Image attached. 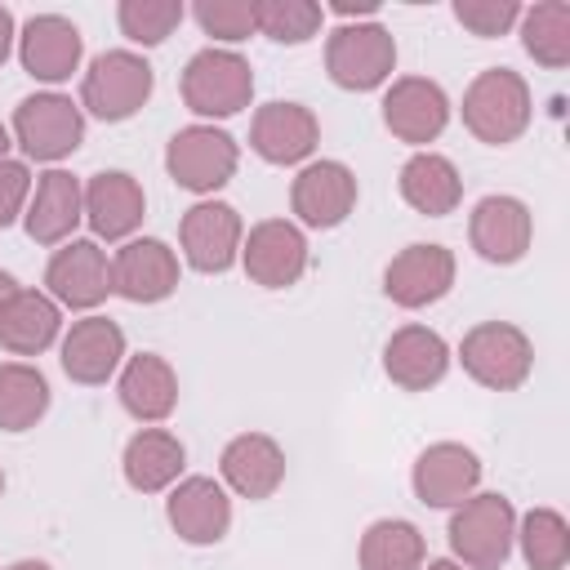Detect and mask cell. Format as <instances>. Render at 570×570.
Returning <instances> with one entry per match:
<instances>
[{"mask_svg":"<svg viewBox=\"0 0 570 570\" xmlns=\"http://www.w3.org/2000/svg\"><path fill=\"white\" fill-rule=\"evenodd\" d=\"M530 236H534V218H530L525 200H517V196H481L472 205L468 240L485 263H499V267L521 263L525 249H530Z\"/></svg>","mask_w":570,"mask_h":570,"instance_id":"4fadbf2b","label":"cell"},{"mask_svg":"<svg viewBox=\"0 0 570 570\" xmlns=\"http://www.w3.org/2000/svg\"><path fill=\"white\" fill-rule=\"evenodd\" d=\"M80 218H85V187L67 169H45L22 214L27 236L36 245H67Z\"/></svg>","mask_w":570,"mask_h":570,"instance_id":"7402d4cb","label":"cell"},{"mask_svg":"<svg viewBox=\"0 0 570 570\" xmlns=\"http://www.w3.org/2000/svg\"><path fill=\"white\" fill-rule=\"evenodd\" d=\"M151 89H156V71L142 53L107 49L89 62V71L80 80V111L116 125V120H129L134 111H142Z\"/></svg>","mask_w":570,"mask_h":570,"instance_id":"3957f363","label":"cell"},{"mask_svg":"<svg viewBox=\"0 0 570 570\" xmlns=\"http://www.w3.org/2000/svg\"><path fill=\"white\" fill-rule=\"evenodd\" d=\"M183 463H187V450L174 432L165 428H142L138 436H129L125 445V481L138 490V494H156V490H169L178 476H183Z\"/></svg>","mask_w":570,"mask_h":570,"instance_id":"f1b7e54d","label":"cell"},{"mask_svg":"<svg viewBox=\"0 0 570 570\" xmlns=\"http://www.w3.org/2000/svg\"><path fill=\"white\" fill-rule=\"evenodd\" d=\"M4 570H53L49 561H36V557H22V561H13V566H4Z\"/></svg>","mask_w":570,"mask_h":570,"instance_id":"b9f144b4","label":"cell"},{"mask_svg":"<svg viewBox=\"0 0 570 570\" xmlns=\"http://www.w3.org/2000/svg\"><path fill=\"white\" fill-rule=\"evenodd\" d=\"M249 4H254V31L276 45H307L325 22V9L312 0H249Z\"/></svg>","mask_w":570,"mask_h":570,"instance_id":"836d02e7","label":"cell"},{"mask_svg":"<svg viewBox=\"0 0 570 570\" xmlns=\"http://www.w3.org/2000/svg\"><path fill=\"white\" fill-rule=\"evenodd\" d=\"M330 13L343 18V22H352V18H356V22H361V18L370 22V18L379 13V4H374V0H356V4H352V0H338V4H330Z\"/></svg>","mask_w":570,"mask_h":570,"instance_id":"f35d334b","label":"cell"},{"mask_svg":"<svg viewBox=\"0 0 570 570\" xmlns=\"http://www.w3.org/2000/svg\"><path fill=\"white\" fill-rule=\"evenodd\" d=\"M178 289V254L156 240V236H138L125 240L111 258V294L129 298V303H165Z\"/></svg>","mask_w":570,"mask_h":570,"instance_id":"9a60e30c","label":"cell"},{"mask_svg":"<svg viewBox=\"0 0 570 570\" xmlns=\"http://www.w3.org/2000/svg\"><path fill=\"white\" fill-rule=\"evenodd\" d=\"M521 45L539 67L561 71L570 62V4L539 0L534 9H521Z\"/></svg>","mask_w":570,"mask_h":570,"instance_id":"1f68e13d","label":"cell"},{"mask_svg":"<svg viewBox=\"0 0 570 570\" xmlns=\"http://www.w3.org/2000/svg\"><path fill=\"white\" fill-rule=\"evenodd\" d=\"M178 240H183V254L196 272H227L236 258H240V240H245V227H240V214L227 205V200H200L183 214V227H178Z\"/></svg>","mask_w":570,"mask_h":570,"instance_id":"5bb4252c","label":"cell"},{"mask_svg":"<svg viewBox=\"0 0 570 570\" xmlns=\"http://www.w3.org/2000/svg\"><path fill=\"white\" fill-rule=\"evenodd\" d=\"M27 200H31V169L27 160H0V232L27 214Z\"/></svg>","mask_w":570,"mask_h":570,"instance_id":"74e56055","label":"cell"},{"mask_svg":"<svg viewBox=\"0 0 570 570\" xmlns=\"http://www.w3.org/2000/svg\"><path fill=\"white\" fill-rule=\"evenodd\" d=\"M517 543L530 570H566L570 561V525L557 508H530L517 521Z\"/></svg>","mask_w":570,"mask_h":570,"instance_id":"d6a6232c","label":"cell"},{"mask_svg":"<svg viewBox=\"0 0 570 570\" xmlns=\"http://www.w3.org/2000/svg\"><path fill=\"white\" fill-rule=\"evenodd\" d=\"M401 200L428 218H445L463 200V178L441 151H414L401 165Z\"/></svg>","mask_w":570,"mask_h":570,"instance_id":"4316f807","label":"cell"},{"mask_svg":"<svg viewBox=\"0 0 570 570\" xmlns=\"http://www.w3.org/2000/svg\"><path fill=\"white\" fill-rule=\"evenodd\" d=\"M454 285V254L436 240L428 245H405L387 267H383V294L396 307H428L445 298Z\"/></svg>","mask_w":570,"mask_h":570,"instance_id":"2e32d148","label":"cell"},{"mask_svg":"<svg viewBox=\"0 0 570 570\" xmlns=\"http://www.w3.org/2000/svg\"><path fill=\"white\" fill-rule=\"evenodd\" d=\"M191 18L200 22L205 36H214L223 45H236V40L254 36V4L249 0H200L191 9Z\"/></svg>","mask_w":570,"mask_h":570,"instance_id":"d590c367","label":"cell"},{"mask_svg":"<svg viewBox=\"0 0 570 570\" xmlns=\"http://www.w3.org/2000/svg\"><path fill=\"white\" fill-rule=\"evenodd\" d=\"M534 102L525 76L512 67H485L463 89V129L485 147H508L530 129Z\"/></svg>","mask_w":570,"mask_h":570,"instance_id":"6da1fadb","label":"cell"},{"mask_svg":"<svg viewBox=\"0 0 570 570\" xmlns=\"http://www.w3.org/2000/svg\"><path fill=\"white\" fill-rule=\"evenodd\" d=\"M517 543V508L508 494L485 490L454 508L450 517V548L468 570H499Z\"/></svg>","mask_w":570,"mask_h":570,"instance_id":"7a4b0ae2","label":"cell"},{"mask_svg":"<svg viewBox=\"0 0 570 570\" xmlns=\"http://www.w3.org/2000/svg\"><path fill=\"white\" fill-rule=\"evenodd\" d=\"M116 392H120V405H125L138 423H160V419H169L174 405H178V374H174V365H169L165 356L138 352V356L125 361Z\"/></svg>","mask_w":570,"mask_h":570,"instance_id":"484cf974","label":"cell"},{"mask_svg":"<svg viewBox=\"0 0 570 570\" xmlns=\"http://www.w3.org/2000/svg\"><path fill=\"white\" fill-rule=\"evenodd\" d=\"M321 142V120L303 107V102H267L254 111L249 125V147L267 160V165H298L316 151Z\"/></svg>","mask_w":570,"mask_h":570,"instance_id":"ffe728a7","label":"cell"},{"mask_svg":"<svg viewBox=\"0 0 570 570\" xmlns=\"http://www.w3.org/2000/svg\"><path fill=\"white\" fill-rule=\"evenodd\" d=\"M0 494H4V472H0Z\"/></svg>","mask_w":570,"mask_h":570,"instance_id":"f6af8a7d","label":"cell"},{"mask_svg":"<svg viewBox=\"0 0 570 570\" xmlns=\"http://www.w3.org/2000/svg\"><path fill=\"white\" fill-rule=\"evenodd\" d=\"M289 209L298 214L303 227H338L356 209V174L343 160H312L298 169L289 187Z\"/></svg>","mask_w":570,"mask_h":570,"instance_id":"7c38bea8","label":"cell"},{"mask_svg":"<svg viewBox=\"0 0 570 570\" xmlns=\"http://www.w3.org/2000/svg\"><path fill=\"white\" fill-rule=\"evenodd\" d=\"M410 485H414V499L428 508H459L481 485V459L459 441H436L414 459Z\"/></svg>","mask_w":570,"mask_h":570,"instance_id":"8fae6325","label":"cell"},{"mask_svg":"<svg viewBox=\"0 0 570 570\" xmlns=\"http://www.w3.org/2000/svg\"><path fill=\"white\" fill-rule=\"evenodd\" d=\"M423 570H463V566H459V561H445V557H441V561H428Z\"/></svg>","mask_w":570,"mask_h":570,"instance_id":"7bdbcfd3","label":"cell"},{"mask_svg":"<svg viewBox=\"0 0 570 570\" xmlns=\"http://www.w3.org/2000/svg\"><path fill=\"white\" fill-rule=\"evenodd\" d=\"M218 468L240 499H272L285 481V450L267 432H240L223 445Z\"/></svg>","mask_w":570,"mask_h":570,"instance_id":"d4e9b609","label":"cell"},{"mask_svg":"<svg viewBox=\"0 0 570 570\" xmlns=\"http://www.w3.org/2000/svg\"><path fill=\"white\" fill-rule=\"evenodd\" d=\"M459 361L468 379H476L490 392H517L534 370V343L512 321H481L463 334Z\"/></svg>","mask_w":570,"mask_h":570,"instance_id":"5b68a950","label":"cell"},{"mask_svg":"<svg viewBox=\"0 0 570 570\" xmlns=\"http://www.w3.org/2000/svg\"><path fill=\"white\" fill-rule=\"evenodd\" d=\"M147 214V196L134 174L102 169L85 183V223L94 227V240H125L138 232Z\"/></svg>","mask_w":570,"mask_h":570,"instance_id":"44dd1931","label":"cell"},{"mask_svg":"<svg viewBox=\"0 0 570 570\" xmlns=\"http://www.w3.org/2000/svg\"><path fill=\"white\" fill-rule=\"evenodd\" d=\"M454 18L472 36L494 40V36H508L521 22V4L517 0H454Z\"/></svg>","mask_w":570,"mask_h":570,"instance_id":"8d00e7d4","label":"cell"},{"mask_svg":"<svg viewBox=\"0 0 570 570\" xmlns=\"http://www.w3.org/2000/svg\"><path fill=\"white\" fill-rule=\"evenodd\" d=\"M45 285L53 303L89 312L111 294V258L98 240H67L62 249H53L45 267Z\"/></svg>","mask_w":570,"mask_h":570,"instance_id":"30bf717a","label":"cell"},{"mask_svg":"<svg viewBox=\"0 0 570 570\" xmlns=\"http://www.w3.org/2000/svg\"><path fill=\"white\" fill-rule=\"evenodd\" d=\"M49 410V379L27 361L0 365V432H27Z\"/></svg>","mask_w":570,"mask_h":570,"instance_id":"f546056e","label":"cell"},{"mask_svg":"<svg viewBox=\"0 0 570 570\" xmlns=\"http://www.w3.org/2000/svg\"><path fill=\"white\" fill-rule=\"evenodd\" d=\"M325 71L338 89L370 94L396 71V40L383 22H343L325 40Z\"/></svg>","mask_w":570,"mask_h":570,"instance_id":"277c9868","label":"cell"},{"mask_svg":"<svg viewBox=\"0 0 570 570\" xmlns=\"http://www.w3.org/2000/svg\"><path fill=\"white\" fill-rule=\"evenodd\" d=\"M165 517L174 525V534L183 543H218L227 530H232V499L223 490V481L214 476H187L169 490L165 499Z\"/></svg>","mask_w":570,"mask_h":570,"instance_id":"d6986e66","label":"cell"},{"mask_svg":"<svg viewBox=\"0 0 570 570\" xmlns=\"http://www.w3.org/2000/svg\"><path fill=\"white\" fill-rule=\"evenodd\" d=\"M240 263L245 276L263 289H289L307 272V236L289 218H267L254 223L249 236L240 240Z\"/></svg>","mask_w":570,"mask_h":570,"instance_id":"9c48e42d","label":"cell"},{"mask_svg":"<svg viewBox=\"0 0 570 570\" xmlns=\"http://www.w3.org/2000/svg\"><path fill=\"white\" fill-rule=\"evenodd\" d=\"M383 370L396 387L405 392H428L445 379L450 370V347L436 330L428 325H401L387 343H383Z\"/></svg>","mask_w":570,"mask_h":570,"instance_id":"cb8c5ba5","label":"cell"},{"mask_svg":"<svg viewBox=\"0 0 570 570\" xmlns=\"http://www.w3.org/2000/svg\"><path fill=\"white\" fill-rule=\"evenodd\" d=\"M13 138L31 160H62L85 142V111L67 94H31L13 107Z\"/></svg>","mask_w":570,"mask_h":570,"instance_id":"ba28073f","label":"cell"},{"mask_svg":"<svg viewBox=\"0 0 570 570\" xmlns=\"http://www.w3.org/2000/svg\"><path fill=\"white\" fill-rule=\"evenodd\" d=\"M80 53H85V36L62 13H36L18 36V62L27 67V76L45 85L71 80V71L80 67Z\"/></svg>","mask_w":570,"mask_h":570,"instance_id":"ac0fdd59","label":"cell"},{"mask_svg":"<svg viewBox=\"0 0 570 570\" xmlns=\"http://www.w3.org/2000/svg\"><path fill=\"white\" fill-rule=\"evenodd\" d=\"M183 0H120L116 22L134 45H160L183 22Z\"/></svg>","mask_w":570,"mask_h":570,"instance_id":"e575fe53","label":"cell"},{"mask_svg":"<svg viewBox=\"0 0 570 570\" xmlns=\"http://www.w3.org/2000/svg\"><path fill=\"white\" fill-rule=\"evenodd\" d=\"M13 36H18V27H13V13L0 4V67H4V58L13 53Z\"/></svg>","mask_w":570,"mask_h":570,"instance_id":"ab89813d","label":"cell"},{"mask_svg":"<svg viewBox=\"0 0 570 570\" xmlns=\"http://www.w3.org/2000/svg\"><path fill=\"white\" fill-rule=\"evenodd\" d=\"M18 289H22V285H18V281H13L9 272H0V307H4V303H9V298H13Z\"/></svg>","mask_w":570,"mask_h":570,"instance_id":"60d3db41","label":"cell"},{"mask_svg":"<svg viewBox=\"0 0 570 570\" xmlns=\"http://www.w3.org/2000/svg\"><path fill=\"white\" fill-rule=\"evenodd\" d=\"M249 98H254V71L236 49H214L209 45V49L187 58V67H183V102L196 116L223 120V116L245 111Z\"/></svg>","mask_w":570,"mask_h":570,"instance_id":"8992f818","label":"cell"},{"mask_svg":"<svg viewBox=\"0 0 570 570\" xmlns=\"http://www.w3.org/2000/svg\"><path fill=\"white\" fill-rule=\"evenodd\" d=\"M240 165V147L227 129H214V125H187L169 138L165 147V169L169 178L183 187V191H196V196H209L218 191L223 183H232Z\"/></svg>","mask_w":570,"mask_h":570,"instance_id":"52a82bcc","label":"cell"},{"mask_svg":"<svg viewBox=\"0 0 570 570\" xmlns=\"http://www.w3.org/2000/svg\"><path fill=\"white\" fill-rule=\"evenodd\" d=\"M423 534L414 521H401V517H383L374 521L365 534H361V570H423Z\"/></svg>","mask_w":570,"mask_h":570,"instance_id":"4dcf8cb0","label":"cell"},{"mask_svg":"<svg viewBox=\"0 0 570 570\" xmlns=\"http://www.w3.org/2000/svg\"><path fill=\"white\" fill-rule=\"evenodd\" d=\"M0 160H9V129L0 125Z\"/></svg>","mask_w":570,"mask_h":570,"instance_id":"ee69618b","label":"cell"},{"mask_svg":"<svg viewBox=\"0 0 570 570\" xmlns=\"http://www.w3.org/2000/svg\"><path fill=\"white\" fill-rule=\"evenodd\" d=\"M62 330V312L40 289H18L0 307V347L13 356H40Z\"/></svg>","mask_w":570,"mask_h":570,"instance_id":"83f0119b","label":"cell"},{"mask_svg":"<svg viewBox=\"0 0 570 570\" xmlns=\"http://www.w3.org/2000/svg\"><path fill=\"white\" fill-rule=\"evenodd\" d=\"M383 125L401 138V142H432L441 138V129L450 125V98L436 80L428 76H401L392 80V89L383 94Z\"/></svg>","mask_w":570,"mask_h":570,"instance_id":"e0dca14e","label":"cell"},{"mask_svg":"<svg viewBox=\"0 0 570 570\" xmlns=\"http://www.w3.org/2000/svg\"><path fill=\"white\" fill-rule=\"evenodd\" d=\"M125 361V330L107 316H85L62 338V370L71 383L98 387L107 383Z\"/></svg>","mask_w":570,"mask_h":570,"instance_id":"603a6c76","label":"cell"}]
</instances>
